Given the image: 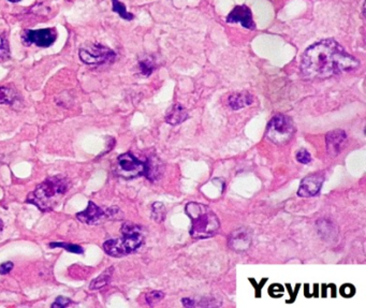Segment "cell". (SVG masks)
Returning <instances> with one entry per match:
<instances>
[{
	"label": "cell",
	"instance_id": "6da1fadb",
	"mask_svg": "<svg viewBox=\"0 0 366 308\" xmlns=\"http://www.w3.org/2000/svg\"><path fill=\"white\" fill-rule=\"evenodd\" d=\"M360 62L334 39L308 46L302 56L301 71L307 79H323L358 69Z\"/></svg>",
	"mask_w": 366,
	"mask_h": 308
},
{
	"label": "cell",
	"instance_id": "7a4b0ae2",
	"mask_svg": "<svg viewBox=\"0 0 366 308\" xmlns=\"http://www.w3.org/2000/svg\"><path fill=\"white\" fill-rule=\"evenodd\" d=\"M185 212L192 219L190 235L195 240L209 238L217 234L220 229L218 217L208 205L198 202H189L185 208Z\"/></svg>",
	"mask_w": 366,
	"mask_h": 308
},
{
	"label": "cell",
	"instance_id": "3957f363",
	"mask_svg": "<svg viewBox=\"0 0 366 308\" xmlns=\"http://www.w3.org/2000/svg\"><path fill=\"white\" fill-rule=\"evenodd\" d=\"M69 188L68 179L62 176L46 178L27 198L28 203L36 205L40 211H51L59 202Z\"/></svg>",
	"mask_w": 366,
	"mask_h": 308
},
{
	"label": "cell",
	"instance_id": "277c9868",
	"mask_svg": "<svg viewBox=\"0 0 366 308\" xmlns=\"http://www.w3.org/2000/svg\"><path fill=\"white\" fill-rule=\"evenodd\" d=\"M121 233H123V237L112 238L104 242L102 247L109 256L116 258L127 256L139 249L144 242L141 228L130 222L123 225Z\"/></svg>",
	"mask_w": 366,
	"mask_h": 308
},
{
	"label": "cell",
	"instance_id": "5b68a950",
	"mask_svg": "<svg viewBox=\"0 0 366 308\" xmlns=\"http://www.w3.org/2000/svg\"><path fill=\"white\" fill-rule=\"evenodd\" d=\"M294 134V127L288 116L279 114L270 120L267 128V137L277 145L288 143Z\"/></svg>",
	"mask_w": 366,
	"mask_h": 308
},
{
	"label": "cell",
	"instance_id": "8992f818",
	"mask_svg": "<svg viewBox=\"0 0 366 308\" xmlns=\"http://www.w3.org/2000/svg\"><path fill=\"white\" fill-rule=\"evenodd\" d=\"M78 56L84 63L89 66L105 65V63L113 62L116 58L113 50L100 43H93L83 47L79 50Z\"/></svg>",
	"mask_w": 366,
	"mask_h": 308
},
{
	"label": "cell",
	"instance_id": "52a82bcc",
	"mask_svg": "<svg viewBox=\"0 0 366 308\" xmlns=\"http://www.w3.org/2000/svg\"><path fill=\"white\" fill-rule=\"evenodd\" d=\"M118 174L121 177L130 179L145 174V163L132 155L130 153H126L117 158Z\"/></svg>",
	"mask_w": 366,
	"mask_h": 308
},
{
	"label": "cell",
	"instance_id": "ba28073f",
	"mask_svg": "<svg viewBox=\"0 0 366 308\" xmlns=\"http://www.w3.org/2000/svg\"><path fill=\"white\" fill-rule=\"evenodd\" d=\"M117 211L118 209L116 208L104 211L102 209H100L98 205L95 204L93 201H89L87 209L81 212V213H78L77 217L79 221L83 222V224L99 225L100 222L103 221L104 219L113 218Z\"/></svg>",
	"mask_w": 366,
	"mask_h": 308
},
{
	"label": "cell",
	"instance_id": "9c48e42d",
	"mask_svg": "<svg viewBox=\"0 0 366 308\" xmlns=\"http://www.w3.org/2000/svg\"><path fill=\"white\" fill-rule=\"evenodd\" d=\"M56 30L54 28H44L37 30H26L22 36L25 45L35 44L39 47H49L56 40Z\"/></svg>",
	"mask_w": 366,
	"mask_h": 308
},
{
	"label": "cell",
	"instance_id": "30bf717a",
	"mask_svg": "<svg viewBox=\"0 0 366 308\" xmlns=\"http://www.w3.org/2000/svg\"><path fill=\"white\" fill-rule=\"evenodd\" d=\"M325 182V175L321 172L307 175L301 182L300 188L298 190V195L302 198H310L319 193Z\"/></svg>",
	"mask_w": 366,
	"mask_h": 308
},
{
	"label": "cell",
	"instance_id": "8fae6325",
	"mask_svg": "<svg viewBox=\"0 0 366 308\" xmlns=\"http://www.w3.org/2000/svg\"><path fill=\"white\" fill-rule=\"evenodd\" d=\"M227 23L230 24H236L240 23L243 27L247 29L254 30L256 29V24L253 22L252 13L245 4L242 6H236L232 11L228 14L227 17Z\"/></svg>",
	"mask_w": 366,
	"mask_h": 308
},
{
	"label": "cell",
	"instance_id": "7c38bea8",
	"mask_svg": "<svg viewBox=\"0 0 366 308\" xmlns=\"http://www.w3.org/2000/svg\"><path fill=\"white\" fill-rule=\"evenodd\" d=\"M327 150L330 156L335 157L343 151V148L346 145L347 135L346 132L341 129L333 130L328 132L326 136Z\"/></svg>",
	"mask_w": 366,
	"mask_h": 308
},
{
	"label": "cell",
	"instance_id": "4fadbf2b",
	"mask_svg": "<svg viewBox=\"0 0 366 308\" xmlns=\"http://www.w3.org/2000/svg\"><path fill=\"white\" fill-rule=\"evenodd\" d=\"M251 233L246 228H241L232 232L229 238V245L236 251H245L251 244Z\"/></svg>",
	"mask_w": 366,
	"mask_h": 308
},
{
	"label": "cell",
	"instance_id": "5bb4252c",
	"mask_svg": "<svg viewBox=\"0 0 366 308\" xmlns=\"http://www.w3.org/2000/svg\"><path fill=\"white\" fill-rule=\"evenodd\" d=\"M189 117L187 110L180 103H174L171 108L168 110L166 115V121L172 126H176L184 123Z\"/></svg>",
	"mask_w": 366,
	"mask_h": 308
},
{
	"label": "cell",
	"instance_id": "9a60e30c",
	"mask_svg": "<svg viewBox=\"0 0 366 308\" xmlns=\"http://www.w3.org/2000/svg\"><path fill=\"white\" fill-rule=\"evenodd\" d=\"M228 102H229V107L232 110L236 111V110H240L245 107H248V105H250L253 102V97L250 94L246 92L238 93V94L231 95Z\"/></svg>",
	"mask_w": 366,
	"mask_h": 308
},
{
	"label": "cell",
	"instance_id": "2e32d148",
	"mask_svg": "<svg viewBox=\"0 0 366 308\" xmlns=\"http://www.w3.org/2000/svg\"><path fill=\"white\" fill-rule=\"evenodd\" d=\"M113 272H114V269L110 268L107 270H104L103 273L100 274L96 279L92 280V283H90V286H89L90 290H98V289H101L102 287L107 286L109 284V281L111 280V277H112Z\"/></svg>",
	"mask_w": 366,
	"mask_h": 308
},
{
	"label": "cell",
	"instance_id": "e0dca14e",
	"mask_svg": "<svg viewBox=\"0 0 366 308\" xmlns=\"http://www.w3.org/2000/svg\"><path fill=\"white\" fill-rule=\"evenodd\" d=\"M112 10L117 13L121 19L126 20H132L135 19V15L127 11L126 6L123 2H120L119 0H112Z\"/></svg>",
	"mask_w": 366,
	"mask_h": 308
},
{
	"label": "cell",
	"instance_id": "ac0fdd59",
	"mask_svg": "<svg viewBox=\"0 0 366 308\" xmlns=\"http://www.w3.org/2000/svg\"><path fill=\"white\" fill-rule=\"evenodd\" d=\"M17 93L12 88L0 86V104H11L17 99Z\"/></svg>",
	"mask_w": 366,
	"mask_h": 308
},
{
	"label": "cell",
	"instance_id": "d6986e66",
	"mask_svg": "<svg viewBox=\"0 0 366 308\" xmlns=\"http://www.w3.org/2000/svg\"><path fill=\"white\" fill-rule=\"evenodd\" d=\"M152 217L156 222H162L166 217V208L160 202H155L152 206Z\"/></svg>",
	"mask_w": 366,
	"mask_h": 308
},
{
	"label": "cell",
	"instance_id": "ffe728a7",
	"mask_svg": "<svg viewBox=\"0 0 366 308\" xmlns=\"http://www.w3.org/2000/svg\"><path fill=\"white\" fill-rule=\"evenodd\" d=\"M139 68H140V72L145 77H150L153 73V71L155 70V63H154V60L150 57H146L144 59L140 60L139 62Z\"/></svg>",
	"mask_w": 366,
	"mask_h": 308
},
{
	"label": "cell",
	"instance_id": "44dd1931",
	"mask_svg": "<svg viewBox=\"0 0 366 308\" xmlns=\"http://www.w3.org/2000/svg\"><path fill=\"white\" fill-rule=\"evenodd\" d=\"M50 247L55 248V247H61L63 249H66L67 251H70L73 253H83L84 249L78 246V245H73V244H67V243H51Z\"/></svg>",
	"mask_w": 366,
	"mask_h": 308
},
{
	"label": "cell",
	"instance_id": "7402d4cb",
	"mask_svg": "<svg viewBox=\"0 0 366 308\" xmlns=\"http://www.w3.org/2000/svg\"><path fill=\"white\" fill-rule=\"evenodd\" d=\"M164 297V293L161 291H151L146 294V302L150 305H154L160 302Z\"/></svg>",
	"mask_w": 366,
	"mask_h": 308
},
{
	"label": "cell",
	"instance_id": "603a6c76",
	"mask_svg": "<svg viewBox=\"0 0 366 308\" xmlns=\"http://www.w3.org/2000/svg\"><path fill=\"white\" fill-rule=\"evenodd\" d=\"M296 160H298L301 163H303V164H307V163L310 162L311 156H310V154L307 152L306 150H301V151L296 153Z\"/></svg>",
	"mask_w": 366,
	"mask_h": 308
},
{
	"label": "cell",
	"instance_id": "cb8c5ba5",
	"mask_svg": "<svg viewBox=\"0 0 366 308\" xmlns=\"http://www.w3.org/2000/svg\"><path fill=\"white\" fill-rule=\"evenodd\" d=\"M10 55V50L7 40L0 37V58H7Z\"/></svg>",
	"mask_w": 366,
	"mask_h": 308
},
{
	"label": "cell",
	"instance_id": "d4e9b609",
	"mask_svg": "<svg viewBox=\"0 0 366 308\" xmlns=\"http://www.w3.org/2000/svg\"><path fill=\"white\" fill-rule=\"evenodd\" d=\"M70 299H68V297H65V296H58L54 304L52 305L53 308H65L67 307L69 304H70Z\"/></svg>",
	"mask_w": 366,
	"mask_h": 308
},
{
	"label": "cell",
	"instance_id": "484cf974",
	"mask_svg": "<svg viewBox=\"0 0 366 308\" xmlns=\"http://www.w3.org/2000/svg\"><path fill=\"white\" fill-rule=\"evenodd\" d=\"M13 269V263L12 262H4L1 265H0V274L1 275H7L10 273Z\"/></svg>",
	"mask_w": 366,
	"mask_h": 308
},
{
	"label": "cell",
	"instance_id": "4316f807",
	"mask_svg": "<svg viewBox=\"0 0 366 308\" xmlns=\"http://www.w3.org/2000/svg\"><path fill=\"white\" fill-rule=\"evenodd\" d=\"M183 304L184 306L186 307H192V306H194V301L190 300V299H183Z\"/></svg>",
	"mask_w": 366,
	"mask_h": 308
},
{
	"label": "cell",
	"instance_id": "83f0119b",
	"mask_svg": "<svg viewBox=\"0 0 366 308\" xmlns=\"http://www.w3.org/2000/svg\"><path fill=\"white\" fill-rule=\"evenodd\" d=\"M8 1H10V2H19V1H20V0H8Z\"/></svg>",
	"mask_w": 366,
	"mask_h": 308
},
{
	"label": "cell",
	"instance_id": "f1b7e54d",
	"mask_svg": "<svg viewBox=\"0 0 366 308\" xmlns=\"http://www.w3.org/2000/svg\"><path fill=\"white\" fill-rule=\"evenodd\" d=\"M1 229H2V221L1 219H0V231H1Z\"/></svg>",
	"mask_w": 366,
	"mask_h": 308
}]
</instances>
